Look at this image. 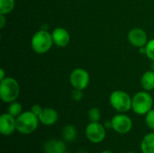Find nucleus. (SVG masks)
<instances>
[{
    "label": "nucleus",
    "instance_id": "obj_15",
    "mask_svg": "<svg viewBox=\"0 0 154 153\" xmlns=\"http://www.w3.org/2000/svg\"><path fill=\"white\" fill-rule=\"evenodd\" d=\"M141 84L144 90L151 91L154 89V71H146L141 78Z\"/></svg>",
    "mask_w": 154,
    "mask_h": 153
},
{
    "label": "nucleus",
    "instance_id": "obj_7",
    "mask_svg": "<svg viewBox=\"0 0 154 153\" xmlns=\"http://www.w3.org/2000/svg\"><path fill=\"white\" fill-rule=\"evenodd\" d=\"M69 82L74 88L83 90L88 86L89 75L83 69H76L69 75Z\"/></svg>",
    "mask_w": 154,
    "mask_h": 153
},
{
    "label": "nucleus",
    "instance_id": "obj_28",
    "mask_svg": "<svg viewBox=\"0 0 154 153\" xmlns=\"http://www.w3.org/2000/svg\"><path fill=\"white\" fill-rule=\"evenodd\" d=\"M126 153H134V152H126Z\"/></svg>",
    "mask_w": 154,
    "mask_h": 153
},
{
    "label": "nucleus",
    "instance_id": "obj_21",
    "mask_svg": "<svg viewBox=\"0 0 154 153\" xmlns=\"http://www.w3.org/2000/svg\"><path fill=\"white\" fill-rule=\"evenodd\" d=\"M145 122L150 129L154 130V109H152L149 113L146 114Z\"/></svg>",
    "mask_w": 154,
    "mask_h": 153
},
{
    "label": "nucleus",
    "instance_id": "obj_20",
    "mask_svg": "<svg viewBox=\"0 0 154 153\" xmlns=\"http://www.w3.org/2000/svg\"><path fill=\"white\" fill-rule=\"evenodd\" d=\"M145 54L146 56L154 61V39H152L145 45Z\"/></svg>",
    "mask_w": 154,
    "mask_h": 153
},
{
    "label": "nucleus",
    "instance_id": "obj_26",
    "mask_svg": "<svg viewBox=\"0 0 154 153\" xmlns=\"http://www.w3.org/2000/svg\"><path fill=\"white\" fill-rule=\"evenodd\" d=\"M101 153H113L112 151H102Z\"/></svg>",
    "mask_w": 154,
    "mask_h": 153
},
{
    "label": "nucleus",
    "instance_id": "obj_4",
    "mask_svg": "<svg viewBox=\"0 0 154 153\" xmlns=\"http://www.w3.org/2000/svg\"><path fill=\"white\" fill-rule=\"evenodd\" d=\"M153 105L152 96L145 91L136 93L132 98V109L140 115H144L152 110Z\"/></svg>",
    "mask_w": 154,
    "mask_h": 153
},
{
    "label": "nucleus",
    "instance_id": "obj_1",
    "mask_svg": "<svg viewBox=\"0 0 154 153\" xmlns=\"http://www.w3.org/2000/svg\"><path fill=\"white\" fill-rule=\"evenodd\" d=\"M20 94V86L16 79L6 77L0 81V96L3 102L12 103Z\"/></svg>",
    "mask_w": 154,
    "mask_h": 153
},
{
    "label": "nucleus",
    "instance_id": "obj_19",
    "mask_svg": "<svg viewBox=\"0 0 154 153\" xmlns=\"http://www.w3.org/2000/svg\"><path fill=\"white\" fill-rule=\"evenodd\" d=\"M88 119L90 122H99L101 118V112L98 108L93 107L88 111Z\"/></svg>",
    "mask_w": 154,
    "mask_h": 153
},
{
    "label": "nucleus",
    "instance_id": "obj_27",
    "mask_svg": "<svg viewBox=\"0 0 154 153\" xmlns=\"http://www.w3.org/2000/svg\"><path fill=\"white\" fill-rule=\"evenodd\" d=\"M79 153H86V152H83V151H81V152H79Z\"/></svg>",
    "mask_w": 154,
    "mask_h": 153
},
{
    "label": "nucleus",
    "instance_id": "obj_16",
    "mask_svg": "<svg viewBox=\"0 0 154 153\" xmlns=\"http://www.w3.org/2000/svg\"><path fill=\"white\" fill-rule=\"evenodd\" d=\"M62 137L67 142H73L77 137V130L73 125H67L62 131Z\"/></svg>",
    "mask_w": 154,
    "mask_h": 153
},
{
    "label": "nucleus",
    "instance_id": "obj_8",
    "mask_svg": "<svg viewBox=\"0 0 154 153\" xmlns=\"http://www.w3.org/2000/svg\"><path fill=\"white\" fill-rule=\"evenodd\" d=\"M111 122L112 129L121 134L129 133L133 127V122L131 118L125 115H116L112 118Z\"/></svg>",
    "mask_w": 154,
    "mask_h": 153
},
{
    "label": "nucleus",
    "instance_id": "obj_22",
    "mask_svg": "<svg viewBox=\"0 0 154 153\" xmlns=\"http://www.w3.org/2000/svg\"><path fill=\"white\" fill-rule=\"evenodd\" d=\"M82 96H83L82 90L74 88V91L72 92V98H73L75 101H79V100L82 98Z\"/></svg>",
    "mask_w": 154,
    "mask_h": 153
},
{
    "label": "nucleus",
    "instance_id": "obj_6",
    "mask_svg": "<svg viewBox=\"0 0 154 153\" xmlns=\"http://www.w3.org/2000/svg\"><path fill=\"white\" fill-rule=\"evenodd\" d=\"M86 136L93 143H100L106 138V129L99 122H90L86 127Z\"/></svg>",
    "mask_w": 154,
    "mask_h": 153
},
{
    "label": "nucleus",
    "instance_id": "obj_23",
    "mask_svg": "<svg viewBox=\"0 0 154 153\" xmlns=\"http://www.w3.org/2000/svg\"><path fill=\"white\" fill-rule=\"evenodd\" d=\"M42 107L41 106H39V105H33L32 106V109H31V111L34 114V115H36L37 116L41 114V112L42 111Z\"/></svg>",
    "mask_w": 154,
    "mask_h": 153
},
{
    "label": "nucleus",
    "instance_id": "obj_13",
    "mask_svg": "<svg viewBox=\"0 0 154 153\" xmlns=\"http://www.w3.org/2000/svg\"><path fill=\"white\" fill-rule=\"evenodd\" d=\"M65 151V143L59 140H50L44 145L45 153H64Z\"/></svg>",
    "mask_w": 154,
    "mask_h": 153
},
{
    "label": "nucleus",
    "instance_id": "obj_9",
    "mask_svg": "<svg viewBox=\"0 0 154 153\" xmlns=\"http://www.w3.org/2000/svg\"><path fill=\"white\" fill-rule=\"evenodd\" d=\"M16 130V118L9 113L0 116V133L5 136H9Z\"/></svg>",
    "mask_w": 154,
    "mask_h": 153
},
{
    "label": "nucleus",
    "instance_id": "obj_25",
    "mask_svg": "<svg viewBox=\"0 0 154 153\" xmlns=\"http://www.w3.org/2000/svg\"><path fill=\"white\" fill-rule=\"evenodd\" d=\"M4 78H5V71H4L3 69H0V81L3 80Z\"/></svg>",
    "mask_w": 154,
    "mask_h": 153
},
{
    "label": "nucleus",
    "instance_id": "obj_12",
    "mask_svg": "<svg viewBox=\"0 0 154 153\" xmlns=\"http://www.w3.org/2000/svg\"><path fill=\"white\" fill-rule=\"evenodd\" d=\"M39 121L44 125H52L58 120V113L55 109L47 107L43 108L41 114L38 115Z\"/></svg>",
    "mask_w": 154,
    "mask_h": 153
},
{
    "label": "nucleus",
    "instance_id": "obj_17",
    "mask_svg": "<svg viewBox=\"0 0 154 153\" xmlns=\"http://www.w3.org/2000/svg\"><path fill=\"white\" fill-rule=\"evenodd\" d=\"M15 5V0H0V14H6L13 11Z\"/></svg>",
    "mask_w": 154,
    "mask_h": 153
},
{
    "label": "nucleus",
    "instance_id": "obj_14",
    "mask_svg": "<svg viewBox=\"0 0 154 153\" xmlns=\"http://www.w3.org/2000/svg\"><path fill=\"white\" fill-rule=\"evenodd\" d=\"M141 150L143 153H154V133L144 136L141 142Z\"/></svg>",
    "mask_w": 154,
    "mask_h": 153
},
{
    "label": "nucleus",
    "instance_id": "obj_3",
    "mask_svg": "<svg viewBox=\"0 0 154 153\" xmlns=\"http://www.w3.org/2000/svg\"><path fill=\"white\" fill-rule=\"evenodd\" d=\"M53 44L52 35L46 30H40L32 38V48L38 54L46 53Z\"/></svg>",
    "mask_w": 154,
    "mask_h": 153
},
{
    "label": "nucleus",
    "instance_id": "obj_18",
    "mask_svg": "<svg viewBox=\"0 0 154 153\" xmlns=\"http://www.w3.org/2000/svg\"><path fill=\"white\" fill-rule=\"evenodd\" d=\"M22 110H23V106L20 103L18 102H12L11 105L9 106V108H8V113L13 115L14 117H17L19 116L21 114H22Z\"/></svg>",
    "mask_w": 154,
    "mask_h": 153
},
{
    "label": "nucleus",
    "instance_id": "obj_5",
    "mask_svg": "<svg viewBox=\"0 0 154 153\" xmlns=\"http://www.w3.org/2000/svg\"><path fill=\"white\" fill-rule=\"evenodd\" d=\"M109 101L112 107L121 113L127 112L132 108V98L125 91H121V90L114 91L110 95Z\"/></svg>",
    "mask_w": 154,
    "mask_h": 153
},
{
    "label": "nucleus",
    "instance_id": "obj_24",
    "mask_svg": "<svg viewBox=\"0 0 154 153\" xmlns=\"http://www.w3.org/2000/svg\"><path fill=\"white\" fill-rule=\"evenodd\" d=\"M5 25V14H1V15H0V27H1V28H4Z\"/></svg>",
    "mask_w": 154,
    "mask_h": 153
},
{
    "label": "nucleus",
    "instance_id": "obj_11",
    "mask_svg": "<svg viewBox=\"0 0 154 153\" xmlns=\"http://www.w3.org/2000/svg\"><path fill=\"white\" fill-rule=\"evenodd\" d=\"M52 40H53V43L56 44L58 47H66L70 41V36L69 32L62 27H58L55 28L52 31Z\"/></svg>",
    "mask_w": 154,
    "mask_h": 153
},
{
    "label": "nucleus",
    "instance_id": "obj_2",
    "mask_svg": "<svg viewBox=\"0 0 154 153\" xmlns=\"http://www.w3.org/2000/svg\"><path fill=\"white\" fill-rule=\"evenodd\" d=\"M39 122L38 116L32 111L23 112L16 117V131L22 134H30L37 129Z\"/></svg>",
    "mask_w": 154,
    "mask_h": 153
},
{
    "label": "nucleus",
    "instance_id": "obj_10",
    "mask_svg": "<svg viewBox=\"0 0 154 153\" xmlns=\"http://www.w3.org/2000/svg\"><path fill=\"white\" fill-rule=\"evenodd\" d=\"M128 41L129 42L136 47V48H143L145 47L147 44V34L144 30L142 28H134L128 32Z\"/></svg>",
    "mask_w": 154,
    "mask_h": 153
},
{
    "label": "nucleus",
    "instance_id": "obj_29",
    "mask_svg": "<svg viewBox=\"0 0 154 153\" xmlns=\"http://www.w3.org/2000/svg\"><path fill=\"white\" fill-rule=\"evenodd\" d=\"M64 153H69V152H64Z\"/></svg>",
    "mask_w": 154,
    "mask_h": 153
}]
</instances>
